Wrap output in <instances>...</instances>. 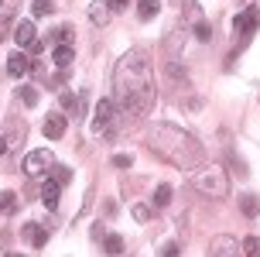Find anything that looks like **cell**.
I'll use <instances>...</instances> for the list:
<instances>
[{"mask_svg": "<svg viewBox=\"0 0 260 257\" xmlns=\"http://www.w3.org/2000/svg\"><path fill=\"white\" fill-rule=\"evenodd\" d=\"M52 11H55L52 0H35V7H31V14H35V17H48Z\"/></svg>", "mask_w": 260, "mask_h": 257, "instance_id": "cell-21", "label": "cell"}, {"mask_svg": "<svg viewBox=\"0 0 260 257\" xmlns=\"http://www.w3.org/2000/svg\"><path fill=\"white\" fill-rule=\"evenodd\" d=\"M52 38H55V41H58V45H65V41L72 38V27H58V31H55Z\"/></svg>", "mask_w": 260, "mask_h": 257, "instance_id": "cell-27", "label": "cell"}, {"mask_svg": "<svg viewBox=\"0 0 260 257\" xmlns=\"http://www.w3.org/2000/svg\"><path fill=\"white\" fill-rule=\"evenodd\" d=\"M7 257H21V254H7Z\"/></svg>", "mask_w": 260, "mask_h": 257, "instance_id": "cell-34", "label": "cell"}, {"mask_svg": "<svg viewBox=\"0 0 260 257\" xmlns=\"http://www.w3.org/2000/svg\"><path fill=\"white\" fill-rule=\"evenodd\" d=\"M243 254H247V257H260V233L243 237Z\"/></svg>", "mask_w": 260, "mask_h": 257, "instance_id": "cell-16", "label": "cell"}, {"mask_svg": "<svg viewBox=\"0 0 260 257\" xmlns=\"http://www.w3.org/2000/svg\"><path fill=\"white\" fill-rule=\"evenodd\" d=\"M103 247H106V254H110V257H120V254H123V237H117V233H106Z\"/></svg>", "mask_w": 260, "mask_h": 257, "instance_id": "cell-15", "label": "cell"}, {"mask_svg": "<svg viewBox=\"0 0 260 257\" xmlns=\"http://www.w3.org/2000/svg\"><path fill=\"white\" fill-rule=\"evenodd\" d=\"M4 151H7V141H4V137H0V154H4Z\"/></svg>", "mask_w": 260, "mask_h": 257, "instance_id": "cell-33", "label": "cell"}, {"mask_svg": "<svg viewBox=\"0 0 260 257\" xmlns=\"http://www.w3.org/2000/svg\"><path fill=\"white\" fill-rule=\"evenodd\" d=\"M206 257H240V240L230 233H219V237H212Z\"/></svg>", "mask_w": 260, "mask_h": 257, "instance_id": "cell-5", "label": "cell"}, {"mask_svg": "<svg viewBox=\"0 0 260 257\" xmlns=\"http://www.w3.org/2000/svg\"><path fill=\"white\" fill-rule=\"evenodd\" d=\"M106 7H110V11H123V7H127V0H106Z\"/></svg>", "mask_w": 260, "mask_h": 257, "instance_id": "cell-30", "label": "cell"}, {"mask_svg": "<svg viewBox=\"0 0 260 257\" xmlns=\"http://www.w3.org/2000/svg\"><path fill=\"white\" fill-rule=\"evenodd\" d=\"M14 41H17L21 48H27V45L35 41V21H31V17H24V21L14 24Z\"/></svg>", "mask_w": 260, "mask_h": 257, "instance_id": "cell-8", "label": "cell"}, {"mask_svg": "<svg viewBox=\"0 0 260 257\" xmlns=\"http://www.w3.org/2000/svg\"><path fill=\"white\" fill-rule=\"evenodd\" d=\"M192 185L202 195H209V199H226V195H230V175H226V168H219V165L195 168Z\"/></svg>", "mask_w": 260, "mask_h": 257, "instance_id": "cell-3", "label": "cell"}, {"mask_svg": "<svg viewBox=\"0 0 260 257\" xmlns=\"http://www.w3.org/2000/svg\"><path fill=\"white\" fill-rule=\"evenodd\" d=\"M209 35H212V27H209L206 21H199V24H195V38H199V41H209Z\"/></svg>", "mask_w": 260, "mask_h": 257, "instance_id": "cell-26", "label": "cell"}, {"mask_svg": "<svg viewBox=\"0 0 260 257\" xmlns=\"http://www.w3.org/2000/svg\"><path fill=\"white\" fill-rule=\"evenodd\" d=\"M4 247H7V237H0V257H7V254H4Z\"/></svg>", "mask_w": 260, "mask_h": 257, "instance_id": "cell-32", "label": "cell"}, {"mask_svg": "<svg viewBox=\"0 0 260 257\" xmlns=\"http://www.w3.org/2000/svg\"><path fill=\"white\" fill-rule=\"evenodd\" d=\"M165 257H178V247H168V250H165Z\"/></svg>", "mask_w": 260, "mask_h": 257, "instance_id": "cell-31", "label": "cell"}, {"mask_svg": "<svg viewBox=\"0 0 260 257\" xmlns=\"http://www.w3.org/2000/svg\"><path fill=\"white\" fill-rule=\"evenodd\" d=\"M65 117L62 113H48V120H45V137L48 141H58V137H65Z\"/></svg>", "mask_w": 260, "mask_h": 257, "instance_id": "cell-9", "label": "cell"}, {"mask_svg": "<svg viewBox=\"0 0 260 257\" xmlns=\"http://www.w3.org/2000/svg\"><path fill=\"white\" fill-rule=\"evenodd\" d=\"M147 148L157 158H165L168 165L185 168V172H195V168H202V161H206V148L195 141L192 134L175 127V124H154V127L147 130Z\"/></svg>", "mask_w": 260, "mask_h": 257, "instance_id": "cell-2", "label": "cell"}, {"mask_svg": "<svg viewBox=\"0 0 260 257\" xmlns=\"http://www.w3.org/2000/svg\"><path fill=\"white\" fill-rule=\"evenodd\" d=\"M52 179L58 182V185H65V182L72 179V172H69V168H65V165H55V168H52Z\"/></svg>", "mask_w": 260, "mask_h": 257, "instance_id": "cell-24", "label": "cell"}, {"mask_svg": "<svg viewBox=\"0 0 260 257\" xmlns=\"http://www.w3.org/2000/svg\"><path fill=\"white\" fill-rule=\"evenodd\" d=\"M17 4H21V0H0V21H7V17L17 11Z\"/></svg>", "mask_w": 260, "mask_h": 257, "instance_id": "cell-23", "label": "cell"}, {"mask_svg": "<svg viewBox=\"0 0 260 257\" xmlns=\"http://www.w3.org/2000/svg\"><path fill=\"white\" fill-rule=\"evenodd\" d=\"M21 168H24V175H41L45 168H52V151H48V148H38V151L24 154Z\"/></svg>", "mask_w": 260, "mask_h": 257, "instance_id": "cell-6", "label": "cell"}, {"mask_svg": "<svg viewBox=\"0 0 260 257\" xmlns=\"http://www.w3.org/2000/svg\"><path fill=\"white\" fill-rule=\"evenodd\" d=\"M17 96H21L27 106H38V90H35V86H21V90H17Z\"/></svg>", "mask_w": 260, "mask_h": 257, "instance_id": "cell-22", "label": "cell"}, {"mask_svg": "<svg viewBox=\"0 0 260 257\" xmlns=\"http://www.w3.org/2000/svg\"><path fill=\"white\" fill-rule=\"evenodd\" d=\"M113 165H117V168H130V154H117Z\"/></svg>", "mask_w": 260, "mask_h": 257, "instance_id": "cell-29", "label": "cell"}, {"mask_svg": "<svg viewBox=\"0 0 260 257\" xmlns=\"http://www.w3.org/2000/svg\"><path fill=\"white\" fill-rule=\"evenodd\" d=\"M17 209V195L14 192H0V216H11Z\"/></svg>", "mask_w": 260, "mask_h": 257, "instance_id": "cell-17", "label": "cell"}, {"mask_svg": "<svg viewBox=\"0 0 260 257\" xmlns=\"http://www.w3.org/2000/svg\"><path fill=\"white\" fill-rule=\"evenodd\" d=\"M27 51H31V55H41V51H45V41H41V38H35L31 45H27Z\"/></svg>", "mask_w": 260, "mask_h": 257, "instance_id": "cell-28", "label": "cell"}, {"mask_svg": "<svg viewBox=\"0 0 260 257\" xmlns=\"http://www.w3.org/2000/svg\"><path fill=\"white\" fill-rule=\"evenodd\" d=\"M52 59H55V65H58V69H69V65L76 62V51L69 48V45H55Z\"/></svg>", "mask_w": 260, "mask_h": 257, "instance_id": "cell-13", "label": "cell"}, {"mask_svg": "<svg viewBox=\"0 0 260 257\" xmlns=\"http://www.w3.org/2000/svg\"><path fill=\"white\" fill-rule=\"evenodd\" d=\"M157 11H161V7H157V0H141V4H137V14H141V21H151Z\"/></svg>", "mask_w": 260, "mask_h": 257, "instance_id": "cell-19", "label": "cell"}, {"mask_svg": "<svg viewBox=\"0 0 260 257\" xmlns=\"http://www.w3.org/2000/svg\"><path fill=\"white\" fill-rule=\"evenodd\" d=\"M240 209H243V216H257L260 213V199L257 195H243V199H240Z\"/></svg>", "mask_w": 260, "mask_h": 257, "instance_id": "cell-18", "label": "cell"}, {"mask_svg": "<svg viewBox=\"0 0 260 257\" xmlns=\"http://www.w3.org/2000/svg\"><path fill=\"white\" fill-rule=\"evenodd\" d=\"M58 195H62V185H58L55 179H45V182H41V203L48 206V209H55V206H58Z\"/></svg>", "mask_w": 260, "mask_h": 257, "instance_id": "cell-10", "label": "cell"}, {"mask_svg": "<svg viewBox=\"0 0 260 257\" xmlns=\"http://www.w3.org/2000/svg\"><path fill=\"white\" fill-rule=\"evenodd\" d=\"M31 69H35V65H31V59H27V55H21V51H14L11 59H7V72H11V76H27Z\"/></svg>", "mask_w": 260, "mask_h": 257, "instance_id": "cell-11", "label": "cell"}, {"mask_svg": "<svg viewBox=\"0 0 260 257\" xmlns=\"http://www.w3.org/2000/svg\"><path fill=\"white\" fill-rule=\"evenodd\" d=\"M113 120H117V103L100 100L96 103V113H92V130L96 134H113Z\"/></svg>", "mask_w": 260, "mask_h": 257, "instance_id": "cell-4", "label": "cell"}, {"mask_svg": "<svg viewBox=\"0 0 260 257\" xmlns=\"http://www.w3.org/2000/svg\"><path fill=\"white\" fill-rule=\"evenodd\" d=\"M257 24H260L257 11H240V14H236V21H233V27H236V35H240V38L253 35V31H257Z\"/></svg>", "mask_w": 260, "mask_h": 257, "instance_id": "cell-7", "label": "cell"}, {"mask_svg": "<svg viewBox=\"0 0 260 257\" xmlns=\"http://www.w3.org/2000/svg\"><path fill=\"white\" fill-rule=\"evenodd\" d=\"M151 213H154V206H134V219H151Z\"/></svg>", "mask_w": 260, "mask_h": 257, "instance_id": "cell-25", "label": "cell"}, {"mask_svg": "<svg viewBox=\"0 0 260 257\" xmlns=\"http://www.w3.org/2000/svg\"><path fill=\"white\" fill-rule=\"evenodd\" d=\"M89 21L92 24H106V21H110V7H106L103 0H96V4L89 7Z\"/></svg>", "mask_w": 260, "mask_h": 257, "instance_id": "cell-14", "label": "cell"}, {"mask_svg": "<svg viewBox=\"0 0 260 257\" xmlns=\"http://www.w3.org/2000/svg\"><path fill=\"white\" fill-rule=\"evenodd\" d=\"M24 237H27V244H31V247H45V244H48V230H45L41 223H27Z\"/></svg>", "mask_w": 260, "mask_h": 257, "instance_id": "cell-12", "label": "cell"}, {"mask_svg": "<svg viewBox=\"0 0 260 257\" xmlns=\"http://www.w3.org/2000/svg\"><path fill=\"white\" fill-rule=\"evenodd\" d=\"M113 93H117V106L130 120H141V117L151 113L154 106V69H151V59L147 51L134 48L120 59L117 72H113Z\"/></svg>", "mask_w": 260, "mask_h": 257, "instance_id": "cell-1", "label": "cell"}, {"mask_svg": "<svg viewBox=\"0 0 260 257\" xmlns=\"http://www.w3.org/2000/svg\"><path fill=\"white\" fill-rule=\"evenodd\" d=\"M168 203H171V185H157V189H154V203H151V206L161 209V206H168Z\"/></svg>", "mask_w": 260, "mask_h": 257, "instance_id": "cell-20", "label": "cell"}]
</instances>
